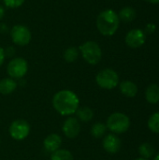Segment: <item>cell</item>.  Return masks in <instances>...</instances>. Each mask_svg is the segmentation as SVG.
I'll list each match as a JSON object with an SVG mask.
<instances>
[{
	"label": "cell",
	"instance_id": "22",
	"mask_svg": "<svg viewBox=\"0 0 159 160\" xmlns=\"http://www.w3.org/2000/svg\"><path fill=\"white\" fill-rule=\"evenodd\" d=\"M148 128L152 132L159 134V112L151 115L148 121Z\"/></svg>",
	"mask_w": 159,
	"mask_h": 160
},
{
	"label": "cell",
	"instance_id": "11",
	"mask_svg": "<svg viewBox=\"0 0 159 160\" xmlns=\"http://www.w3.org/2000/svg\"><path fill=\"white\" fill-rule=\"evenodd\" d=\"M103 148L109 154H116L121 148V141L115 134H109L103 139Z\"/></svg>",
	"mask_w": 159,
	"mask_h": 160
},
{
	"label": "cell",
	"instance_id": "19",
	"mask_svg": "<svg viewBox=\"0 0 159 160\" xmlns=\"http://www.w3.org/2000/svg\"><path fill=\"white\" fill-rule=\"evenodd\" d=\"M106 131H107V127L105 124H103L101 122H97V123L94 124L91 128V134L93 137H95L97 139L102 138L105 135Z\"/></svg>",
	"mask_w": 159,
	"mask_h": 160
},
{
	"label": "cell",
	"instance_id": "14",
	"mask_svg": "<svg viewBox=\"0 0 159 160\" xmlns=\"http://www.w3.org/2000/svg\"><path fill=\"white\" fill-rule=\"evenodd\" d=\"M120 91L127 98H134L138 93V87L131 81H124L120 83Z\"/></svg>",
	"mask_w": 159,
	"mask_h": 160
},
{
	"label": "cell",
	"instance_id": "10",
	"mask_svg": "<svg viewBox=\"0 0 159 160\" xmlns=\"http://www.w3.org/2000/svg\"><path fill=\"white\" fill-rule=\"evenodd\" d=\"M145 42V35L140 29H132L126 36V43L130 48H139Z\"/></svg>",
	"mask_w": 159,
	"mask_h": 160
},
{
	"label": "cell",
	"instance_id": "17",
	"mask_svg": "<svg viewBox=\"0 0 159 160\" xmlns=\"http://www.w3.org/2000/svg\"><path fill=\"white\" fill-rule=\"evenodd\" d=\"M77 117L82 121V122H89L93 119L94 117V112L93 111L89 108V107H82V108H78L77 112H76Z\"/></svg>",
	"mask_w": 159,
	"mask_h": 160
},
{
	"label": "cell",
	"instance_id": "32",
	"mask_svg": "<svg viewBox=\"0 0 159 160\" xmlns=\"http://www.w3.org/2000/svg\"><path fill=\"white\" fill-rule=\"evenodd\" d=\"M0 143H1V141H0Z\"/></svg>",
	"mask_w": 159,
	"mask_h": 160
},
{
	"label": "cell",
	"instance_id": "7",
	"mask_svg": "<svg viewBox=\"0 0 159 160\" xmlns=\"http://www.w3.org/2000/svg\"><path fill=\"white\" fill-rule=\"evenodd\" d=\"M10 38L14 44L18 46H25L31 41L32 35L27 26L17 24L10 29Z\"/></svg>",
	"mask_w": 159,
	"mask_h": 160
},
{
	"label": "cell",
	"instance_id": "6",
	"mask_svg": "<svg viewBox=\"0 0 159 160\" xmlns=\"http://www.w3.org/2000/svg\"><path fill=\"white\" fill-rule=\"evenodd\" d=\"M28 64L25 59L16 57L9 61L7 67V72L11 79H22L27 73Z\"/></svg>",
	"mask_w": 159,
	"mask_h": 160
},
{
	"label": "cell",
	"instance_id": "25",
	"mask_svg": "<svg viewBox=\"0 0 159 160\" xmlns=\"http://www.w3.org/2000/svg\"><path fill=\"white\" fill-rule=\"evenodd\" d=\"M14 54V49L12 47H8L7 50H5V55L6 56H12Z\"/></svg>",
	"mask_w": 159,
	"mask_h": 160
},
{
	"label": "cell",
	"instance_id": "1",
	"mask_svg": "<svg viewBox=\"0 0 159 160\" xmlns=\"http://www.w3.org/2000/svg\"><path fill=\"white\" fill-rule=\"evenodd\" d=\"M79 105V98L71 90H61L52 98V106L61 115H72L76 113Z\"/></svg>",
	"mask_w": 159,
	"mask_h": 160
},
{
	"label": "cell",
	"instance_id": "23",
	"mask_svg": "<svg viewBox=\"0 0 159 160\" xmlns=\"http://www.w3.org/2000/svg\"><path fill=\"white\" fill-rule=\"evenodd\" d=\"M3 2L9 8H17L24 3V0H3Z\"/></svg>",
	"mask_w": 159,
	"mask_h": 160
},
{
	"label": "cell",
	"instance_id": "16",
	"mask_svg": "<svg viewBox=\"0 0 159 160\" xmlns=\"http://www.w3.org/2000/svg\"><path fill=\"white\" fill-rule=\"evenodd\" d=\"M118 17L123 22H132L136 18V11L134 8L130 7H125L120 10Z\"/></svg>",
	"mask_w": 159,
	"mask_h": 160
},
{
	"label": "cell",
	"instance_id": "8",
	"mask_svg": "<svg viewBox=\"0 0 159 160\" xmlns=\"http://www.w3.org/2000/svg\"><path fill=\"white\" fill-rule=\"evenodd\" d=\"M30 125L27 121L22 119H18L13 121L8 128L10 137L15 141H22L28 137L30 133Z\"/></svg>",
	"mask_w": 159,
	"mask_h": 160
},
{
	"label": "cell",
	"instance_id": "20",
	"mask_svg": "<svg viewBox=\"0 0 159 160\" xmlns=\"http://www.w3.org/2000/svg\"><path fill=\"white\" fill-rule=\"evenodd\" d=\"M139 154L142 156V158L148 159L152 158L155 154V148L149 142H144L139 147Z\"/></svg>",
	"mask_w": 159,
	"mask_h": 160
},
{
	"label": "cell",
	"instance_id": "27",
	"mask_svg": "<svg viewBox=\"0 0 159 160\" xmlns=\"http://www.w3.org/2000/svg\"><path fill=\"white\" fill-rule=\"evenodd\" d=\"M7 32V27L5 23L1 22L0 23V33H6Z\"/></svg>",
	"mask_w": 159,
	"mask_h": 160
},
{
	"label": "cell",
	"instance_id": "28",
	"mask_svg": "<svg viewBox=\"0 0 159 160\" xmlns=\"http://www.w3.org/2000/svg\"><path fill=\"white\" fill-rule=\"evenodd\" d=\"M5 16V9L2 6H0V21L4 18Z\"/></svg>",
	"mask_w": 159,
	"mask_h": 160
},
{
	"label": "cell",
	"instance_id": "15",
	"mask_svg": "<svg viewBox=\"0 0 159 160\" xmlns=\"http://www.w3.org/2000/svg\"><path fill=\"white\" fill-rule=\"evenodd\" d=\"M145 98L151 104L159 102V86L157 84H150L145 90Z\"/></svg>",
	"mask_w": 159,
	"mask_h": 160
},
{
	"label": "cell",
	"instance_id": "2",
	"mask_svg": "<svg viewBox=\"0 0 159 160\" xmlns=\"http://www.w3.org/2000/svg\"><path fill=\"white\" fill-rule=\"evenodd\" d=\"M120 19L118 14L112 9H106L100 12L97 18V28L106 37L114 35L119 27Z\"/></svg>",
	"mask_w": 159,
	"mask_h": 160
},
{
	"label": "cell",
	"instance_id": "12",
	"mask_svg": "<svg viewBox=\"0 0 159 160\" xmlns=\"http://www.w3.org/2000/svg\"><path fill=\"white\" fill-rule=\"evenodd\" d=\"M61 143H62L61 137L55 133H52V134H50L49 136H47L43 142L44 148L49 153H53L56 150L60 149Z\"/></svg>",
	"mask_w": 159,
	"mask_h": 160
},
{
	"label": "cell",
	"instance_id": "3",
	"mask_svg": "<svg viewBox=\"0 0 159 160\" xmlns=\"http://www.w3.org/2000/svg\"><path fill=\"white\" fill-rule=\"evenodd\" d=\"M83 59L90 65H97L100 62L102 57V51L100 46L93 40L82 43L79 48Z\"/></svg>",
	"mask_w": 159,
	"mask_h": 160
},
{
	"label": "cell",
	"instance_id": "26",
	"mask_svg": "<svg viewBox=\"0 0 159 160\" xmlns=\"http://www.w3.org/2000/svg\"><path fill=\"white\" fill-rule=\"evenodd\" d=\"M155 30H156V25H155V24H153V23L147 24V26H146V31H148L149 33H153V32H155Z\"/></svg>",
	"mask_w": 159,
	"mask_h": 160
},
{
	"label": "cell",
	"instance_id": "13",
	"mask_svg": "<svg viewBox=\"0 0 159 160\" xmlns=\"http://www.w3.org/2000/svg\"><path fill=\"white\" fill-rule=\"evenodd\" d=\"M17 82L14 79L4 78L0 81V94L2 95H10L17 88Z\"/></svg>",
	"mask_w": 159,
	"mask_h": 160
},
{
	"label": "cell",
	"instance_id": "30",
	"mask_svg": "<svg viewBox=\"0 0 159 160\" xmlns=\"http://www.w3.org/2000/svg\"><path fill=\"white\" fill-rule=\"evenodd\" d=\"M154 160H159V155H157V156L154 158Z\"/></svg>",
	"mask_w": 159,
	"mask_h": 160
},
{
	"label": "cell",
	"instance_id": "31",
	"mask_svg": "<svg viewBox=\"0 0 159 160\" xmlns=\"http://www.w3.org/2000/svg\"><path fill=\"white\" fill-rule=\"evenodd\" d=\"M135 160H147V159H145V158H137V159H135Z\"/></svg>",
	"mask_w": 159,
	"mask_h": 160
},
{
	"label": "cell",
	"instance_id": "21",
	"mask_svg": "<svg viewBox=\"0 0 159 160\" xmlns=\"http://www.w3.org/2000/svg\"><path fill=\"white\" fill-rule=\"evenodd\" d=\"M79 56V50L76 47H69L64 52V58L67 63H73Z\"/></svg>",
	"mask_w": 159,
	"mask_h": 160
},
{
	"label": "cell",
	"instance_id": "5",
	"mask_svg": "<svg viewBox=\"0 0 159 160\" xmlns=\"http://www.w3.org/2000/svg\"><path fill=\"white\" fill-rule=\"evenodd\" d=\"M97 85L103 89H113L119 83V76L116 71L112 68H105L99 71L96 76Z\"/></svg>",
	"mask_w": 159,
	"mask_h": 160
},
{
	"label": "cell",
	"instance_id": "24",
	"mask_svg": "<svg viewBox=\"0 0 159 160\" xmlns=\"http://www.w3.org/2000/svg\"><path fill=\"white\" fill-rule=\"evenodd\" d=\"M5 58H6V55H5V50L3 48L0 47V67L3 65L4 61H5Z\"/></svg>",
	"mask_w": 159,
	"mask_h": 160
},
{
	"label": "cell",
	"instance_id": "9",
	"mask_svg": "<svg viewBox=\"0 0 159 160\" xmlns=\"http://www.w3.org/2000/svg\"><path fill=\"white\" fill-rule=\"evenodd\" d=\"M63 133L68 139L76 138L81 131V125L79 120L75 117H68L63 124L62 127Z\"/></svg>",
	"mask_w": 159,
	"mask_h": 160
},
{
	"label": "cell",
	"instance_id": "4",
	"mask_svg": "<svg viewBox=\"0 0 159 160\" xmlns=\"http://www.w3.org/2000/svg\"><path fill=\"white\" fill-rule=\"evenodd\" d=\"M106 127L113 134H122L128 130L130 127V120L125 113L114 112L109 116Z\"/></svg>",
	"mask_w": 159,
	"mask_h": 160
},
{
	"label": "cell",
	"instance_id": "29",
	"mask_svg": "<svg viewBox=\"0 0 159 160\" xmlns=\"http://www.w3.org/2000/svg\"><path fill=\"white\" fill-rule=\"evenodd\" d=\"M144 1H147L149 3H152V4H158L159 0H144Z\"/></svg>",
	"mask_w": 159,
	"mask_h": 160
},
{
	"label": "cell",
	"instance_id": "18",
	"mask_svg": "<svg viewBox=\"0 0 159 160\" xmlns=\"http://www.w3.org/2000/svg\"><path fill=\"white\" fill-rule=\"evenodd\" d=\"M51 160H74V158L68 150L58 149L52 153Z\"/></svg>",
	"mask_w": 159,
	"mask_h": 160
}]
</instances>
